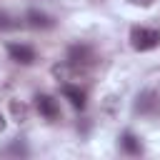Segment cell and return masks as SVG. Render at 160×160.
I'll list each match as a JSON object with an SVG mask.
<instances>
[{
  "label": "cell",
  "mask_w": 160,
  "mask_h": 160,
  "mask_svg": "<svg viewBox=\"0 0 160 160\" xmlns=\"http://www.w3.org/2000/svg\"><path fill=\"white\" fill-rule=\"evenodd\" d=\"M130 45L132 50L138 52H148V50H155L160 45V30L155 28H132L130 30Z\"/></svg>",
  "instance_id": "obj_1"
},
{
  "label": "cell",
  "mask_w": 160,
  "mask_h": 160,
  "mask_svg": "<svg viewBox=\"0 0 160 160\" xmlns=\"http://www.w3.org/2000/svg\"><path fill=\"white\" fill-rule=\"evenodd\" d=\"M60 92L70 100V105H72V108H78V110H82V108H85V92H82L78 85H62V88H60Z\"/></svg>",
  "instance_id": "obj_5"
},
{
  "label": "cell",
  "mask_w": 160,
  "mask_h": 160,
  "mask_svg": "<svg viewBox=\"0 0 160 160\" xmlns=\"http://www.w3.org/2000/svg\"><path fill=\"white\" fill-rule=\"evenodd\" d=\"M68 60H70V65H88V62H92V52H90V48H85V45H75L72 50H70V55H68Z\"/></svg>",
  "instance_id": "obj_6"
},
{
  "label": "cell",
  "mask_w": 160,
  "mask_h": 160,
  "mask_svg": "<svg viewBox=\"0 0 160 160\" xmlns=\"http://www.w3.org/2000/svg\"><path fill=\"white\" fill-rule=\"evenodd\" d=\"M120 145H122V150H125V152H132V155H135V152H140V142H138V140H135V135H130V132H125V135H122Z\"/></svg>",
  "instance_id": "obj_7"
},
{
  "label": "cell",
  "mask_w": 160,
  "mask_h": 160,
  "mask_svg": "<svg viewBox=\"0 0 160 160\" xmlns=\"http://www.w3.org/2000/svg\"><path fill=\"white\" fill-rule=\"evenodd\" d=\"M2 128H5V118L0 115V130H2Z\"/></svg>",
  "instance_id": "obj_8"
},
{
  "label": "cell",
  "mask_w": 160,
  "mask_h": 160,
  "mask_svg": "<svg viewBox=\"0 0 160 160\" xmlns=\"http://www.w3.org/2000/svg\"><path fill=\"white\" fill-rule=\"evenodd\" d=\"M25 22L30 25V28H52L55 25V20L50 18V15H45V12H40V10H28V15H25Z\"/></svg>",
  "instance_id": "obj_4"
},
{
  "label": "cell",
  "mask_w": 160,
  "mask_h": 160,
  "mask_svg": "<svg viewBox=\"0 0 160 160\" xmlns=\"http://www.w3.org/2000/svg\"><path fill=\"white\" fill-rule=\"evenodd\" d=\"M35 108H38V112H40L42 118H48V120H58V118H60V108H58V100H55L52 95H38V98H35Z\"/></svg>",
  "instance_id": "obj_3"
},
{
  "label": "cell",
  "mask_w": 160,
  "mask_h": 160,
  "mask_svg": "<svg viewBox=\"0 0 160 160\" xmlns=\"http://www.w3.org/2000/svg\"><path fill=\"white\" fill-rule=\"evenodd\" d=\"M8 55H10L15 62H20V65L35 62V50H32L30 45H25V42H10V45H8Z\"/></svg>",
  "instance_id": "obj_2"
}]
</instances>
